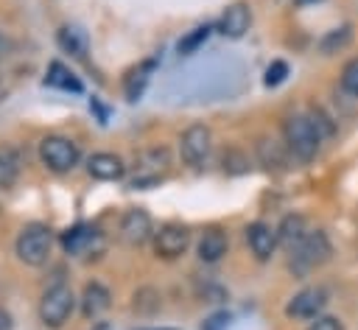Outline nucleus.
<instances>
[{
	"label": "nucleus",
	"mask_w": 358,
	"mask_h": 330,
	"mask_svg": "<svg viewBox=\"0 0 358 330\" xmlns=\"http://www.w3.org/2000/svg\"><path fill=\"white\" fill-rule=\"evenodd\" d=\"M285 76H288V64L277 59V62H271V64H268V70H266V78H263V81H266V87H277V84H282V81H285Z\"/></svg>",
	"instance_id": "a878e982"
},
{
	"label": "nucleus",
	"mask_w": 358,
	"mask_h": 330,
	"mask_svg": "<svg viewBox=\"0 0 358 330\" xmlns=\"http://www.w3.org/2000/svg\"><path fill=\"white\" fill-rule=\"evenodd\" d=\"M17 173H20V165H17L14 154L3 148V151H0V187H3V190L11 187V185L17 182Z\"/></svg>",
	"instance_id": "5701e85b"
},
{
	"label": "nucleus",
	"mask_w": 358,
	"mask_h": 330,
	"mask_svg": "<svg viewBox=\"0 0 358 330\" xmlns=\"http://www.w3.org/2000/svg\"><path fill=\"white\" fill-rule=\"evenodd\" d=\"M140 330H171V327H140Z\"/></svg>",
	"instance_id": "2f4dec72"
},
{
	"label": "nucleus",
	"mask_w": 358,
	"mask_h": 330,
	"mask_svg": "<svg viewBox=\"0 0 358 330\" xmlns=\"http://www.w3.org/2000/svg\"><path fill=\"white\" fill-rule=\"evenodd\" d=\"M308 235V229H305V218L302 215H296V213H291V215H285L282 218V224L277 227V241L291 252L302 238Z\"/></svg>",
	"instance_id": "a211bd4d"
},
{
	"label": "nucleus",
	"mask_w": 358,
	"mask_h": 330,
	"mask_svg": "<svg viewBox=\"0 0 358 330\" xmlns=\"http://www.w3.org/2000/svg\"><path fill=\"white\" fill-rule=\"evenodd\" d=\"M62 246H64V252L73 254V257H87V254L101 252L103 238H101V232H98L95 227L78 224V227H73V229H67V232L62 235Z\"/></svg>",
	"instance_id": "0eeeda50"
},
{
	"label": "nucleus",
	"mask_w": 358,
	"mask_h": 330,
	"mask_svg": "<svg viewBox=\"0 0 358 330\" xmlns=\"http://www.w3.org/2000/svg\"><path fill=\"white\" fill-rule=\"evenodd\" d=\"M87 171L92 179H101V182H115L126 173V165L117 154H109V151H98L87 159Z\"/></svg>",
	"instance_id": "ddd939ff"
},
{
	"label": "nucleus",
	"mask_w": 358,
	"mask_h": 330,
	"mask_svg": "<svg viewBox=\"0 0 358 330\" xmlns=\"http://www.w3.org/2000/svg\"><path fill=\"white\" fill-rule=\"evenodd\" d=\"M282 143L288 145L291 157L308 162V159L316 157L322 137H319L316 126L310 123V117H305V115H291V117H285V123H282Z\"/></svg>",
	"instance_id": "f257e3e1"
},
{
	"label": "nucleus",
	"mask_w": 358,
	"mask_h": 330,
	"mask_svg": "<svg viewBox=\"0 0 358 330\" xmlns=\"http://www.w3.org/2000/svg\"><path fill=\"white\" fill-rule=\"evenodd\" d=\"M151 235H154V227H151V215L145 210L134 207L120 218V241L126 246H143Z\"/></svg>",
	"instance_id": "9b49d317"
},
{
	"label": "nucleus",
	"mask_w": 358,
	"mask_h": 330,
	"mask_svg": "<svg viewBox=\"0 0 358 330\" xmlns=\"http://www.w3.org/2000/svg\"><path fill=\"white\" fill-rule=\"evenodd\" d=\"M45 81H48L50 87H59V89H67V92H81V81H78L62 62H53V64L48 67Z\"/></svg>",
	"instance_id": "6ab92c4d"
},
{
	"label": "nucleus",
	"mask_w": 358,
	"mask_h": 330,
	"mask_svg": "<svg viewBox=\"0 0 358 330\" xmlns=\"http://www.w3.org/2000/svg\"><path fill=\"white\" fill-rule=\"evenodd\" d=\"M308 330H344V327L336 316H316V322H310Z\"/></svg>",
	"instance_id": "cd10ccee"
},
{
	"label": "nucleus",
	"mask_w": 358,
	"mask_h": 330,
	"mask_svg": "<svg viewBox=\"0 0 358 330\" xmlns=\"http://www.w3.org/2000/svg\"><path fill=\"white\" fill-rule=\"evenodd\" d=\"M11 327V319H8V313L0 308V330H8Z\"/></svg>",
	"instance_id": "c756f323"
},
{
	"label": "nucleus",
	"mask_w": 358,
	"mask_h": 330,
	"mask_svg": "<svg viewBox=\"0 0 358 330\" xmlns=\"http://www.w3.org/2000/svg\"><path fill=\"white\" fill-rule=\"evenodd\" d=\"M257 159L268 168V171H285L291 162V151L285 143L271 140V137H260L257 140Z\"/></svg>",
	"instance_id": "4468645a"
},
{
	"label": "nucleus",
	"mask_w": 358,
	"mask_h": 330,
	"mask_svg": "<svg viewBox=\"0 0 358 330\" xmlns=\"http://www.w3.org/2000/svg\"><path fill=\"white\" fill-rule=\"evenodd\" d=\"M73 308H76L73 288L64 285V282H56V285H50V288L42 294V299H39V319H42V324H48V327H62V324L70 319Z\"/></svg>",
	"instance_id": "7ed1b4c3"
},
{
	"label": "nucleus",
	"mask_w": 358,
	"mask_h": 330,
	"mask_svg": "<svg viewBox=\"0 0 358 330\" xmlns=\"http://www.w3.org/2000/svg\"><path fill=\"white\" fill-rule=\"evenodd\" d=\"M59 45H62L64 50L76 53V56H81V53H84V36H81V31H78V28L64 25V28L59 31Z\"/></svg>",
	"instance_id": "b1692460"
},
{
	"label": "nucleus",
	"mask_w": 358,
	"mask_h": 330,
	"mask_svg": "<svg viewBox=\"0 0 358 330\" xmlns=\"http://www.w3.org/2000/svg\"><path fill=\"white\" fill-rule=\"evenodd\" d=\"M151 70H154V62H145V64H140L137 70L129 73V78H126V98H129V101H137V98H140V92H143L145 84H148Z\"/></svg>",
	"instance_id": "412c9836"
},
{
	"label": "nucleus",
	"mask_w": 358,
	"mask_h": 330,
	"mask_svg": "<svg viewBox=\"0 0 358 330\" xmlns=\"http://www.w3.org/2000/svg\"><path fill=\"white\" fill-rule=\"evenodd\" d=\"M324 305H327V291H324V288H319V285L302 288V291L285 305V316H291V319H316Z\"/></svg>",
	"instance_id": "9d476101"
},
{
	"label": "nucleus",
	"mask_w": 358,
	"mask_h": 330,
	"mask_svg": "<svg viewBox=\"0 0 358 330\" xmlns=\"http://www.w3.org/2000/svg\"><path fill=\"white\" fill-rule=\"evenodd\" d=\"M210 31H213L210 25H199V28H193V31H190L185 39H179V45H176V48H179V53H182V56H190V53H196V50H199V48L207 42Z\"/></svg>",
	"instance_id": "4be33fe9"
},
{
	"label": "nucleus",
	"mask_w": 358,
	"mask_h": 330,
	"mask_svg": "<svg viewBox=\"0 0 358 330\" xmlns=\"http://www.w3.org/2000/svg\"><path fill=\"white\" fill-rule=\"evenodd\" d=\"M53 249V235L45 224H28L22 227L17 238V257L25 266H45Z\"/></svg>",
	"instance_id": "f03ea898"
},
{
	"label": "nucleus",
	"mask_w": 358,
	"mask_h": 330,
	"mask_svg": "<svg viewBox=\"0 0 358 330\" xmlns=\"http://www.w3.org/2000/svg\"><path fill=\"white\" fill-rule=\"evenodd\" d=\"M39 157L45 162V168L56 171V173H64V171H73L76 162H78V148L73 140L67 137H59V134H50L39 143Z\"/></svg>",
	"instance_id": "39448f33"
},
{
	"label": "nucleus",
	"mask_w": 358,
	"mask_h": 330,
	"mask_svg": "<svg viewBox=\"0 0 358 330\" xmlns=\"http://www.w3.org/2000/svg\"><path fill=\"white\" fill-rule=\"evenodd\" d=\"M308 117H310V123L316 126L319 137H322V134H333V123H330V117H327L322 109H310V115H308Z\"/></svg>",
	"instance_id": "bb28decb"
},
{
	"label": "nucleus",
	"mask_w": 358,
	"mask_h": 330,
	"mask_svg": "<svg viewBox=\"0 0 358 330\" xmlns=\"http://www.w3.org/2000/svg\"><path fill=\"white\" fill-rule=\"evenodd\" d=\"M227 246H229L227 235H224V232H218V229H210V232H204V235H201V241H199L196 252H199V257H201L204 263H218V260L227 254Z\"/></svg>",
	"instance_id": "dca6fc26"
},
{
	"label": "nucleus",
	"mask_w": 358,
	"mask_h": 330,
	"mask_svg": "<svg viewBox=\"0 0 358 330\" xmlns=\"http://www.w3.org/2000/svg\"><path fill=\"white\" fill-rule=\"evenodd\" d=\"M341 87L344 92H350L352 98H358V59H350L341 70Z\"/></svg>",
	"instance_id": "393cba45"
},
{
	"label": "nucleus",
	"mask_w": 358,
	"mask_h": 330,
	"mask_svg": "<svg viewBox=\"0 0 358 330\" xmlns=\"http://www.w3.org/2000/svg\"><path fill=\"white\" fill-rule=\"evenodd\" d=\"M210 151H213V134H210L207 126L193 123V126H187L182 131V137H179V154H182V159L187 165H201L210 157Z\"/></svg>",
	"instance_id": "423d86ee"
},
{
	"label": "nucleus",
	"mask_w": 358,
	"mask_h": 330,
	"mask_svg": "<svg viewBox=\"0 0 358 330\" xmlns=\"http://www.w3.org/2000/svg\"><path fill=\"white\" fill-rule=\"evenodd\" d=\"M246 243H249V249H252V254L257 260H268L274 254L277 243H280L277 241V229H271L263 221H255V224L246 227Z\"/></svg>",
	"instance_id": "f8f14e48"
},
{
	"label": "nucleus",
	"mask_w": 358,
	"mask_h": 330,
	"mask_svg": "<svg viewBox=\"0 0 358 330\" xmlns=\"http://www.w3.org/2000/svg\"><path fill=\"white\" fill-rule=\"evenodd\" d=\"M187 246H190V232L182 224H162L154 232V252L165 260H173L179 254H185Z\"/></svg>",
	"instance_id": "6e6552de"
},
{
	"label": "nucleus",
	"mask_w": 358,
	"mask_h": 330,
	"mask_svg": "<svg viewBox=\"0 0 358 330\" xmlns=\"http://www.w3.org/2000/svg\"><path fill=\"white\" fill-rule=\"evenodd\" d=\"M350 42H352V28H350V25H341V28H336V31H327V34L322 36V42H319V50H322L324 56H333V53L344 50Z\"/></svg>",
	"instance_id": "aec40b11"
},
{
	"label": "nucleus",
	"mask_w": 358,
	"mask_h": 330,
	"mask_svg": "<svg viewBox=\"0 0 358 330\" xmlns=\"http://www.w3.org/2000/svg\"><path fill=\"white\" fill-rule=\"evenodd\" d=\"M249 22H252L249 8H246L243 3H232V6L221 14L218 31H221L224 36H229V39H241V36L249 31Z\"/></svg>",
	"instance_id": "2eb2a0df"
},
{
	"label": "nucleus",
	"mask_w": 358,
	"mask_h": 330,
	"mask_svg": "<svg viewBox=\"0 0 358 330\" xmlns=\"http://www.w3.org/2000/svg\"><path fill=\"white\" fill-rule=\"evenodd\" d=\"M296 3H316V0H296Z\"/></svg>",
	"instance_id": "473e14b6"
},
{
	"label": "nucleus",
	"mask_w": 358,
	"mask_h": 330,
	"mask_svg": "<svg viewBox=\"0 0 358 330\" xmlns=\"http://www.w3.org/2000/svg\"><path fill=\"white\" fill-rule=\"evenodd\" d=\"M330 257V241L324 232H308L294 249H291V268L296 274H308L310 268L322 266Z\"/></svg>",
	"instance_id": "20e7f679"
},
{
	"label": "nucleus",
	"mask_w": 358,
	"mask_h": 330,
	"mask_svg": "<svg viewBox=\"0 0 358 330\" xmlns=\"http://www.w3.org/2000/svg\"><path fill=\"white\" fill-rule=\"evenodd\" d=\"M6 50H8V42H6V39H3V36H0V59H3V56H6Z\"/></svg>",
	"instance_id": "7c9ffc66"
},
{
	"label": "nucleus",
	"mask_w": 358,
	"mask_h": 330,
	"mask_svg": "<svg viewBox=\"0 0 358 330\" xmlns=\"http://www.w3.org/2000/svg\"><path fill=\"white\" fill-rule=\"evenodd\" d=\"M227 322H229V313H213V316L204 322V327H201V330H224V327H227Z\"/></svg>",
	"instance_id": "c85d7f7f"
},
{
	"label": "nucleus",
	"mask_w": 358,
	"mask_h": 330,
	"mask_svg": "<svg viewBox=\"0 0 358 330\" xmlns=\"http://www.w3.org/2000/svg\"><path fill=\"white\" fill-rule=\"evenodd\" d=\"M109 291L101 285V282H90L87 288H84V296H81V310H84V316L87 319H98L106 308H109Z\"/></svg>",
	"instance_id": "f3484780"
},
{
	"label": "nucleus",
	"mask_w": 358,
	"mask_h": 330,
	"mask_svg": "<svg viewBox=\"0 0 358 330\" xmlns=\"http://www.w3.org/2000/svg\"><path fill=\"white\" fill-rule=\"evenodd\" d=\"M168 168V151L165 148H154V151H143L137 159H134V179H131V187H145V185H154Z\"/></svg>",
	"instance_id": "1a4fd4ad"
}]
</instances>
